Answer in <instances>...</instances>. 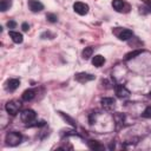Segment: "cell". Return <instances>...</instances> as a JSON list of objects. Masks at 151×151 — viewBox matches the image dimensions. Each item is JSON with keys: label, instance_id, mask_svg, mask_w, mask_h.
I'll return each mask as SVG.
<instances>
[{"label": "cell", "instance_id": "1", "mask_svg": "<svg viewBox=\"0 0 151 151\" xmlns=\"http://www.w3.org/2000/svg\"><path fill=\"white\" fill-rule=\"evenodd\" d=\"M21 139H22V136L19 133V132H17V131H11V132H8L7 135H6V144L8 145V146H17V145H19L20 144V142H21Z\"/></svg>", "mask_w": 151, "mask_h": 151}, {"label": "cell", "instance_id": "2", "mask_svg": "<svg viewBox=\"0 0 151 151\" xmlns=\"http://www.w3.org/2000/svg\"><path fill=\"white\" fill-rule=\"evenodd\" d=\"M36 117H37V113L31 109H26L20 113V119L22 120L24 123H27V124L32 123L33 120L36 119Z\"/></svg>", "mask_w": 151, "mask_h": 151}, {"label": "cell", "instance_id": "3", "mask_svg": "<svg viewBox=\"0 0 151 151\" xmlns=\"http://www.w3.org/2000/svg\"><path fill=\"white\" fill-rule=\"evenodd\" d=\"M6 111L11 114V116H15L17 113H18V111H19V109L21 107V102H19V100H15V99H13V100H10L7 104H6Z\"/></svg>", "mask_w": 151, "mask_h": 151}, {"label": "cell", "instance_id": "4", "mask_svg": "<svg viewBox=\"0 0 151 151\" xmlns=\"http://www.w3.org/2000/svg\"><path fill=\"white\" fill-rule=\"evenodd\" d=\"M73 10L76 13H78L79 15H85L87 14L88 12V6L85 4V3H81V1H77L73 4Z\"/></svg>", "mask_w": 151, "mask_h": 151}, {"label": "cell", "instance_id": "5", "mask_svg": "<svg viewBox=\"0 0 151 151\" xmlns=\"http://www.w3.org/2000/svg\"><path fill=\"white\" fill-rule=\"evenodd\" d=\"M74 79L79 83H86V81H90V80H93L95 76L90 74V73H85V72H79L74 76Z\"/></svg>", "mask_w": 151, "mask_h": 151}, {"label": "cell", "instance_id": "6", "mask_svg": "<svg viewBox=\"0 0 151 151\" xmlns=\"http://www.w3.org/2000/svg\"><path fill=\"white\" fill-rule=\"evenodd\" d=\"M28 8L32 12H40L44 10V5L38 0H28Z\"/></svg>", "mask_w": 151, "mask_h": 151}, {"label": "cell", "instance_id": "7", "mask_svg": "<svg viewBox=\"0 0 151 151\" xmlns=\"http://www.w3.org/2000/svg\"><path fill=\"white\" fill-rule=\"evenodd\" d=\"M116 95L119 97V98H125L130 95V91L123 85H117L116 86Z\"/></svg>", "mask_w": 151, "mask_h": 151}, {"label": "cell", "instance_id": "8", "mask_svg": "<svg viewBox=\"0 0 151 151\" xmlns=\"http://www.w3.org/2000/svg\"><path fill=\"white\" fill-rule=\"evenodd\" d=\"M112 6H113V8H114L116 11H118V12H123L125 7H129V6L123 1V0H113V1H112Z\"/></svg>", "mask_w": 151, "mask_h": 151}, {"label": "cell", "instance_id": "9", "mask_svg": "<svg viewBox=\"0 0 151 151\" xmlns=\"http://www.w3.org/2000/svg\"><path fill=\"white\" fill-rule=\"evenodd\" d=\"M7 86V90L8 91H14V90H17L18 87H19V85H20V80L19 79H17V78H14V79H10L8 81H7V84H6Z\"/></svg>", "mask_w": 151, "mask_h": 151}, {"label": "cell", "instance_id": "10", "mask_svg": "<svg viewBox=\"0 0 151 151\" xmlns=\"http://www.w3.org/2000/svg\"><path fill=\"white\" fill-rule=\"evenodd\" d=\"M34 96H36L34 90L29 88V90H26V91H24L21 98H22V100H25V102H29V100H32V99L34 98Z\"/></svg>", "mask_w": 151, "mask_h": 151}, {"label": "cell", "instance_id": "11", "mask_svg": "<svg viewBox=\"0 0 151 151\" xmlns=\"http://www.w3.org/2000/svg\"><path fill=\"white\" fill-rule=\"evenodd\" d=\"M132 36H133V32L131 29H123V31L118 34V38L120 40H129L130 38H132Z\"/></svg>", "mask_w": 151, "mask_h": 151}, {"label": "cell", "instance_id": "12", "mask_svg": "<svg viewBox=\"0 0 151 151\" xmlns=\"http://www.w3.org/2000/svg\"><path fill=\"white\" fill-rule=\"evenodd\" d=\"M114 104H116V100H114L113 98H107V97H105V98L102 99V105H103L105 109H107V110L112 109V107L114 106Z\"/></svg>", "mask_w": 151, "mask_h": 151}, {"label": "cell", "instance_id": "13", "mask_svg": "<svg viewBox=\"0 0 151 151\" xmlns=\"http://www.w3.org/2000/svg\"><path fill=\"white\" fill-rule=\"evenodd\" d=\"M10 37L12 38V40L15 43V44H21L22 43V34L19 33V32H15V31H10Z\"/></svg>", "mask_w": 151, "mask_h": 151}, {"label": "cell", "instance_id": "14", "mask_svg": "<svg viewBox=\"0 0 151 151\" xmlns=\"http://www.w3.org/2000/svg\"><path fill=\"white\" fill-rule=\"evenodd\" d=\"M104 63H105V58H104L103 55H100V54L95 55L93 59H92V64H93L95 66H97V67H100Z\"/></svg>", "mask_w": 151, "mask_h": 151}, {"label": "cell", "instance_id": "15", "mask_svg": "<svg viewBox=\"0 0 151 151\" xmlns=\"http://www.w3.org/2000/svg\"><path fill=\"white\" fill-rule=\"evenodd\" d=\"M11 6H12V0H1V3H0V10L3 12L10 10Z\"/></svg>", "mask_w": 151, "mask_h": 151}, {"label": "cell", "instance_id": "16", "mask_svg": "<svg viewBox=\"0 0 151 151\" xmlns=\"http://www.w3.org/2000/svg\"><path fill=\"white\" fill-rule=\"evenodd\" d=\"M92 53H93V48L92 47H85L83 50V58L84 59H88L90 57H92Z\"/></svg>", "mask_w": 151, "mask_h": 151}, {"label": "cell", "instance_id": "17", "mask_svg": "<svg viewBox=\"0 0 151 151\" xmlns=\"http://www.w3.org/2000/svg\"><path fill=\"white\" fill-rule=\"evenodd\" d=\"M87 145H88V147L91 150H100L102 149V145L98 142H96V140H88Z\"/></svg>", "mask_w": 151, "mask_h": 151}, {"label": "cell", "instance_id": "18", "mask_svg": "<svg viewBox=\"0 0 151 151\" xmlns=\"http://www.w3.org/2000/svg\"><path fill=\"white\" fill-rule=\"evenodd\" d=\"M59 113H60V116H62V117L66 120V122H69V124H70V125H72V126H76V125H77V124H76V120H74L73 118H71L70 116L65 114L64 112H59Z\"/></svg>", "mask_w": 151, "mask_h": 151}, {"label": "cell", "instance_id": "19", "mask_svg": "<svg viewBox=\"0 0 151 151\" xmlns=\"http://www.w3.org/2000/svg\"><path fill=\"white\" fill-rule=\"evenodd\" d=\"M142 52H143V50H136V51H132V52H130V53H128V54L125 55V60H130V59L135 58L136 55L140 54Z\"/></svg>", "mask_w": 151, "mask_h": 151}, {"label": "cell", "instance_id": "20", "mask_svg": "<svg viewBox=\"0 0 151 151\" xmlns=\"http://www.w3.org/2000/svg\"><path fill=\"white\" fill-rule=\"evenodd\" d=\"M46 18H47V20H48L50 22H57V20H58L57 15L53 14V13H48V14L46 15Z\"/></svg>", "mask_w": 151, "mask_h": 151}, {"label": "cell", "instance_id": "21", "mask_svg": "<svg viewBox=\"0 0 151 151\" xmlns=\"http://www.w3.org/2000/svg\"><path fill=\"white\" fill-rule=\"evenodd\" d=\"M142 116H143L144 118H151V106H147V107L144 110V112L142 113Z\"/></svg>", "mask_w": 151, "mask_h": 151}, {"label": "cell", "instance_id": "22", "mask_svg": "<svg viewBox=\"0 0 151 151\" xmlns=\"http://www.w3.org/2000/svg\"><path fill=\"white\" fill-rule=\"evenodd\" d=\"M41 38H43V39H47V38H48V39H53V38H54V34H52L51 32H44V33L41 34Z\"/></svg>", "mask_w": 151, "mask_h": 151}, {"label": "cell", "instance_id": "23", "mask_svg": "<svg viewBox=\"0 0 151 151\" xmlns=\"http://www.w3.org/2000/svg\"><path fill=\"white\" fill-rule=\"evenodd\" d=\"M15 26H17V22H15L14 20H10V21L7 22V27H8V28H15Z\"/></svg>", "mask_w": 151, "mask_h": 151}, {"label": "cell", "instance_id": "24", "mask_svg": "<svg viewBox=\"0 0 151 151\" xmlns=\"http://www.w3.org/2000/svg\"><path fill=\"white\" fill-rule=\"evenodd\" d=\"M21 28H22V31H24V32H27L28 29H29V25H28L27 22H24V24L21 25Z\"/></svg>", "mask_w": 151, "mask_h": 151}, {"label": "cell", "instance_id": "25", "mask_svg": "<svg viewBox=\"0 0 151 151\" xmlns=\"http://www.w3.org/2000/svg\"><path fill=\"white\" fill-rule=\"evenodd\" d=\"M144 4L149 7V10L151 11V0H144Z\"/></svg>", "mask_w": 151, "mask_h": 151}, {"label": "cell", "instance_id": "26", "mask_svg": "<svg viewBox=\"0 0 151 151\" xmlns=\"http://www.w3.org/2000/svg\"><path fill=\"white\" fill-rule=\"evenodd\" d=\"M109 147H110V149H113V147H114V143H111V144H110V146H109Z\"/></svg>", "mask_w": 151, "mask_h": 151}, {"label": "cell", "instance_id": "27", "mask_svg": "<svg viewBox=\"0 0 151 151\" xmlns=\"http://www.w3.org/2000/svg\"><path fill=\"white\" fill-rule=\"evenodd\" d=\"M149 97H151V92H150V93H149Z\"/></svg>", "mask_w": 151, "mask_h": 151}]
</instances>
